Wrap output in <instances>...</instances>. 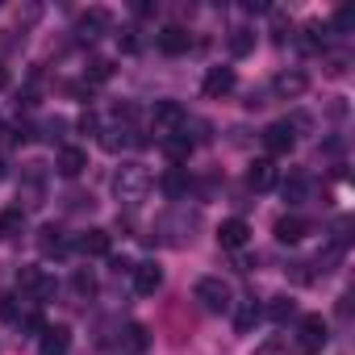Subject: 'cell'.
Wrapping results in <instances>:
<instances>
[{
  "label": "cell",
  "mask_w": 355,
  "mask_h": 355,
  "mask_svg": "<svg viewBox=\"0 0 355 355\" xmlns=\"http://www.w3.org/2000/svg\"><path fill=\"white\" fill-rule=\"evenodd\" d=\"M146 193H150V171H146L142 163H121V167L113 171V197H117L125 209L142 205Z\"/></svg>",
  "instance_id": "6da1fadb"
},
{
  "label": "cell",
  "mask_w": 355,
  "mask_h": 355,
  "mask_svg": "<svg viewBox=\"0 0 355 355\" xmlns=\"http://www.w3.org/2000/svg\"><path fill=\"white\" fill-rule=\"evenodd\" d=\"M193 297H197L209 313H226V309L234 305V293H230V284H226L222 276H201V280L193 284Z\"/></svg>",
  "instance_id": "7a4b0ae2"
},
{
  "label": "cell",
  "mask_w": 355,
  "mask_h": 355,
  "mask_svg": "<svg viewBox=\"0 0 355 355\" xmlns=\"http://www.w3.org/2000/svg\"><path fill=\"white\" fill-rule=\"evenodd\" d=\"M150 125H155L159 138H171V134L189 130V113H184V105H175V101H155V109H150Z\"/></svg>",
  "instance_id": "3957f363"
},
{
  "label": "cell",
  "mask_w": 355,
  "mask_h": 355,
  "mask_svg": "<svg viewBox=\"0 0 355 355\" xmlns=\"http://www.w3.org/2000/svg\"><path fill=\"white\" fill-rule=\"evenodd\" d=\"M17 288L30 301H46V297H55V276H46L42 268H21L17 272Z\"/></svg>",
  "instance_id": "277c9868"
},
{
  "label": "cell",
  "mask_w": 355,
  "mask_h": 355,
  "mask_svg": "<svg viewBox=\"0 0 355 355\" xmlns=\"http://www.w3.org/2000/svg\"><path fill=\"white\" fill-rule=\"evenodd\" d=\"M293 146H297V134H293V125H288V121H272V125L263 130V150H268L272 159L288 155Z\"/></svg>",
  "instance_id": "5b68a950"
},
{
  "label": "cell",
  "mask_w": 355,
  "mask_h": 355,
  "mask_svg": "<svg viewBox=\"0 0 355 355\" xmlns=\"http://www.w3.org/2000/svg\"><path fill=\"white\" fill-rule=\"evenodd\" d=\"M330 343V322L322 313H305L301 318V351H318Z\"/></svg>",
  "instance_id": "8992f818"
},
{
  "label": "cell",
  "mask_w": 355,
  "mask_h": 355,
  "mask_svg": "<svg viewBox=\"0 0 355 355\" xmlns=\"http://www.w3.org/2000/svg\"><path fill=\"white\" fill-rule=\"evenodd\" d=\"M130 272H134V293H138V297H155V293H159L163 268H159L155 259H142V263H134Z\"/></svg>",
  "instance_id": "52a82bcc"
},
{
  "label": "cell",
  "mask_w": 355,
  "mask_h": 355,
  "mask_svg": "<svg viewBox=\"0 0 355 355\" xmlns=\"http://www.w3.org/2000/svg\"><path fill=\"white\" fill-rule=\"evenodd\" d=\"M234 84H239L234 67H209L201 88H205V96H209V101H222V96H230V92H234Z\"/></svg>",
  "instance_id": "ba28073f"
},
{
  "label": "cell",
  "mask_w": 355,
  "mask_h": 355,
  "mask_svg": "<svg viewBox=\"0 0 355 355\" xmlns=\"http://www.w3.org/2000/svg\"><path fill=\"white\" fill-rule=\"evenodd\" d=\"M84 167H88V150H84V146H63V150L55 155V171L67 175V180H76Z\"/></svg>",
  "instance_id": "9c48e42d"
},
{
  "label": "cell",
  "mask_w": 355,
  "mask_h": 355,
  "mask_svg": "<svg viewBox=\"0 0 355 355\" xmlns=\"http://www.w3.org/2000/svg\"><path fill=\"white\" fill-rule=\"evenodd\" d=\"M305 88H309V76H305V71H297V67H288V71H280V76L272 80V92H276V96H284V101L301 96Z\"/></svg>",
  "instance_id": "30bf717a"
},
{
  "label": "cell",
  "mask_w": 355,
  "mask_h": 355,
  "mask_svg": "<svg viewBox=\"0 0 355 355\" xmlns=\"http://www.w3.org/2000/svg\"><path fill=\"white\" fill-rule=\"evenodd\" d=\"M109 26H113L109 9H88V13H80V21H76V34H80V38H101Z\"/></svg>",
  "instance_id": "8fae6325"
},
{
  "label": "cell",
  "mask_w": 355,
  "mask_h": 355,
  "mask_svg": "<svg viewBox=\"0 0 355 355\" xmlns=\"http://www.w3.org/2000/svg\"><path fill=\"white\" fill-rule=\"evenodd\" d=\"M247 239H251V226H247L243 218H230V222H222V226H218V243H222L226 251L247 247Z\"/></svg>",
  "instance_id": "7c38bea8"
},
{
  "label": "cell",
  "mask_w": 355,
  "mask_h": 355,
  "mask_svg": "<svg viewBox=\"0 0 355 355\" xmlns=\"http://www.w3.org/2000/svg\"><path fill=\"white\" fill-rule=\"evenodd\" d=\"M67 347H71V330L67 326H42V338H38L42 355H67Z\"/></svg>",
  "instance_id": "4fadbf2b"
},
{
  "label": "cell",
  "mask_w": 355,
  "mask_h": 355,
  "mask_svg": "<svg viewBox=\"0 0 355 355\" xmlns=\"http://www.w3.org/2000/svg\"><path fill=\"white\" fill-rule=\"evenodd\" d=\"M189 46H193L189 30H180V26H167V30H159V51H163V55H184Z\"/></svg>",
  "instance_id": "5bb4252c"
},
{
  "label": "cell",
  "mask_w": 355,
  "mask_h": 355,
  "mask_svg": "<svg viewBox=\"0 0 355 355\" xmlns=\"http://www.w3.org/2000/svg\"><path fill=\"white\" fill-rule=\"evenodd\" d=\"M247 184H251L255 193H268V189L276 184V163H272V159H255L251 171H247Z\"/></svg>",
  "instance_id": "9a60e30c"
},
{
  "label": "cell",
  "mask_w": 355,
  "mask_h": 355,
  "mask_svg": "<svg viewBox=\"0 0 355 355\" xmlns=\"http://www.w3.org/2000/svg\"><path fill=\"white\" fill-rule=\"evenodd\" d=\"M305 234H309V222L297 218V214H284V218L276 222V239H280V243H301Z\"/></svg>",
  "instance_id": "2e32d148"
},
{
  "label": "cell",
  "mask_w": 355,
  "mask_h": 355,
  "mask_svg": "<svg viewBox=\"0 0 355 355\" xmlns=\"http://www.w3.org/2000/svg\"><path fill=\"white\" fill-rule=\"evenodd\" d=\"M38 251H42V255H51V259H59V255L67 251L63 230H59V226H42V230H38Z\"/></svg>",
  "instance_id": "e0dca14e"
},
{
  "label": "cell",
  "mask_w": 355,
  "mask_h": 355,
  "mask_svg": "<svg viewBox=\"0 0 355 355\" xmlns=\"http://www.w3.org/2000/svg\"><path fill=\"white\" fill-rule=\"evenodd\" d=\"M109 247H113L109 230H84L80 234V251L84 255H109Z\"/></svg>",
  "instance_id": "ac0fdd59"
},
{
  "label": "cell",
  "mask_w": 355,
  "mask_h": 355,
  "mask_svg": "<svg viewBox=\"0 0 355 355\" xmlns=\"http://www.w3.org/2000/svg\"><path fill=\"white\" fill-rule=\"evenodd\" d=\"M280 189H284V201H288V205H301V201L309 197V175H301V171H297V175H288Z\"/></svg>",
  "instance_id": "d6986e66"
},
{
  "label": "cell",
  "mask_w": 355,
  "mask_h": 355,
  "mask_svg": "<svg viewBox=\"0 0 355 355\" xmlns=\"http://www.w3.org/2000/svg\"><path fill=\"white\" fill-rule=\"evenodd\" d=\"M163 150H167V155H171L175 163H184V159L193 155V138H189V134L180 130V134H171V138H163Z\"/></svg>",
  "instance_id": "ffe728a7"
},
{
  "label": "cell",
  "mask_w": 355,
  "mask_h": 355,
  "mask_svg": "<svg viewBox=\"0 0 355 355\" xmlns=\"http://www.w3.org/2000/svg\"><path fill=\"white\" fill-rule=\"evenodd\" d=\"M226 46H230V55H234V59H247V55L255 51V34H251V30H230Z\"/></svg>",
  "instance_id": "44dd1931"
},
{
  "label": "cell",
  "mask_w": 355,
  "mask_h": 355,
  "mask_svg": "<svg viewBox=\"0 0 355 355\" xmlns=\"http://www.w3.org/2000/svg\"><path fill=\"white\" fill-rule=\"evenodd\" d=\"M268 318H272V322H280V326H284V322H293V318H297V301H293V297H272Z\"/></svg>",
  "instance_id": "7402d4cb"
},
{
  "label": "cell",
  "mask_w": 355,
  "mask_h": 355,
  "mask_svg": "<svg viewBox=\"0 0 355 355\" xmlns=\"http://www.w3.org/2000/svg\"><path fill=\"white\" fill-rule=\"evenodd\" d=\"M255 318H259V309H255V301H251V305H243V309H239V318H234V326H239V334H247V330L255 326Z\"/></svg>",
  "instance_id": "603a6c76"
},
{
  "label": "cell",
  "mask_w": 355,
  "mask_h": 355,
  "mask_svg": "<svg viewBox=\"0 0 355 355\" xmlns=\"http://www.w3.org/2000/svg\"><path fill=\"white\" fill-rule=\"evenodd\" d=\"M184 189H189V180H184L180 171H171V175H163V193H167V197H180Z\"/></svg>",
  "instance_id": "cb8c5ba5"
},
{
  "label": "cell",
  "mask_w": 355,
  "mask_h": 355,
  "mask_svg": "<svg viewBox=\"0 0 355 355\" xmlns=\"http://www.w3.org/2000/svg\"><path fill=\"white\" fill-rule=\"evenodd\" d=\"M0 318L5 322H21L26 309H17V297H0Z\"/></svg>",
  "instance_id": "d4e9b609"
},
{
  "label": "cell",
  "mask_w": 355,
  "mask_h": 355,
  "mask_svg": "<svg viewBox=\"0 0 355 355\" xmlns=\"http://www.w3.org/2000/svg\"><path fill=\"white\" fill-rule=\"evenodd\" d=\"M146 347V330L142 326H130L125 330V351H142Z\"/></svg>",
  "instance_id": "484cf974"
},
{
  "label": "cell",
  "mask_w": 355,
  "mask_h": 355,
  "mask_svg": "<svg viewBox=\"0 0 355 355\" xmlns=\"http://www.w3.org/2000/svg\"><path fill=\"white\" fill-rule=\"evenodd\" d=\"M76 293H80V297H92V293H96V280H92L88 272H76Z\"/></svg>",
  "instance_id": "4316f807"
},
{
  "label": "cell",
  "mask_w": 355,
  "mask_h": 355,
  "mask_svg": "<svg viewBox=\"0 0 355 355\" xmlns=\"http://www.w3.org/2000/svg\"><path fill=\"white\" fill-rule=\"evenodd\" d=\"M334 26H338V30L347 34V30L355 26V13H351V9H338V13H334Z\"/></svg>",
  "instance_id": "83f0119b"
},
{
  "label": "cell",
  "mask_w": 355,
  "mask_h": 355,
  "mask_svg": "<svg viewBox=\"0 0 355 355\" xmlns=\"http://www.w3.org/2000/svg\"><path fill=\"white\" fill-rule=\"evenodd\" d=\"M109 76H113V63H105V59H101V63H92V80H96V84H105Z\"/></svg>",
  "instance_id": "f1b7e54d"
},
{
  "label": "cell",
  "mask_w": 355,
  "mask_h": 355,
  "mask_svg": "<svg viewBox=\"0 0 355 355\" xmlns=\"http://www.w3.org/2000/svg\"><path fill=\"white\" fill-rule=\"evenodd\" d=\"M80 130L96 134V130H101V117H96V113H84V117H80Z\"/></svg>",
  "instance_id": "f546056e"
},
{
  "label": "cell",
  "mask_w": 355,
  "mask_h": 355,
  "mask_svg": "<svg viewBox=\"0 0 355 355\" xmlns=\"http://www.w3.org/2000/svg\"><path fill=\"white\" fill-rule=\"evenodd\" d=\"M5 80H9V76H5V67H0V88H5Z\"/></svg>",
  "instance_id": "4dcf8cb0"
},
{
  "label": "cell",
  "mask_w": 355,
  "mask_h": 355,
  "mask_svg": "<svg viewBox=\"0 0 355 355\" xmlns=\"http://www.w3.org/2000/svg\"><path fill=\"white\" fill-rule=\"evenodd\" d=\"M0 239H5V230H0Z\"/></svg>",
  "instance_id": "1f68e13d"
}]
</instances>
